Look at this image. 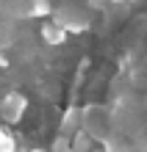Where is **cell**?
<instances>
[{"label":"cell","mask_w":147,"mask_h":152,"mask_svg":"<svg viewBox=\"0 0 147 152\" xmlns=\"http://www.w3.org/2000/svg\"><path fill=\"white\" fill-rule=\"evenodd\" d=\"M0 66H8V58L3 56V53H0Z\"/></svg>","instance_id":"9"},{"label":"cell","mask_w":147,"mask_h":152,"mask_svg":"<svg viewBox=\"0 0 147 152\" xmlns=\"http://www.w3.org/2000/svg\"><path fill=\"white\" fill-rule=\"evenodd\" d=\"M53 22L61 25L67 33H83V31L89 28V20H78L69 8H58V11L53 8Z\"/></svg>","instance_id":"2"},{"label":"cell","mask_w":147,"mask_h":152,"mask_svg":"<svg viewBox=\"0 0 147 152\" xmlns=\"http://www.w3.org/2000/svg\"><path fill=\"white\" fill-rule=\"evenodd\" d=\"M114 3H133V0H114Z\"/></svg>","instance_id":"10"},{"label":"cell","mask_w":147,"mask_h":152,"mask_svg":"<svg viewBox=\"0 0 147 152\" xmlns=\"http://www.w3.org/2000/svg\"><path fill=\"white\" fill-rule=\"evenodd\" d=\"M103 3H106V0H89V6H92V8H100Z\"/></svg>","instance_id":"8"},{"label":"cell","mask_w":147,"mask_h":152,"mask_svg":"<svg viewBox=\"0 0 147 152\" xmlns=\"http://www.w3.org/2000/svg\"><path fill=\"white\" fill-rule=\"evenodd\" d=\"M0 152H17V141L6 127H0Z\"/></svg>","instance_id":"7"},{"label":"cell","mask_w":147,"mask_h":152,"mask_svg":"<svg viewBox=\"0 0 147 152\" xmlns=\"http://www.w3.org/2000/svg\"><path fill=\"white\" fill-rule=\"evenodd\" d=\"M92 147H95V138H92L83 127H78L69 136V149L72 152H92Z\"/></svg>","instance_id":"5"},{"label":"cell","mask_w":147,"mask_h":152,"mask_svg":"<svg viewBox=\"0 0 147 152\" xmlns=\"http://www.w3.org/2000/svg\"><path fill=\"white\" fill-rule=\"evenodd\" d=\"M39 36L44 39V44H50V47H58V44L67 42V31H64L61 25H56V22H44L42 28H39Z\"/></svg>","instance_id":"4"},{"label":"cell","mask_w":147,"mask_h":152,"mask_svg":"<svg viewBox=\"0 0 147 152\" xmlns=\"http://www.w3.org/2000/svg\"><path fill=\"white\" fill-rule=\"evenodd\" d=\"M28 14L31 17H50L53 14V3H50V0H31Z\"/></svg>","instance_id":"6"},{"label":"cell","mask_w":147,"mask_h":152,"mask_svg":"<svg viewBox=\"0 0 147 152\" xmlns=\"http://www.w3.org/2000/svg\"><path fill=\"white\" fill-rule=\"evenodd\" d=\"M25 111H28V100H25V94H20V91L6 94V97H3V102H0V113H3V119H6L8 124L22 122Z\"/></svg>","instance_id":"1"},{"label":"cell","mask_w":147,"mask_h":152,"mask_svg":"<svg viewBox=\"0 0 147 152\" xmlns=\"http://www.w3.org/2000/svg\"><path fill=\"white\" fill-rule=\"evenodd\" d=\"M81 122H83V111L72 105V108H67V113H64V119H61V124H58V133L69 138L72 133L81 127Z\"/></svg>","instance_id":"3"}]
</instances>
